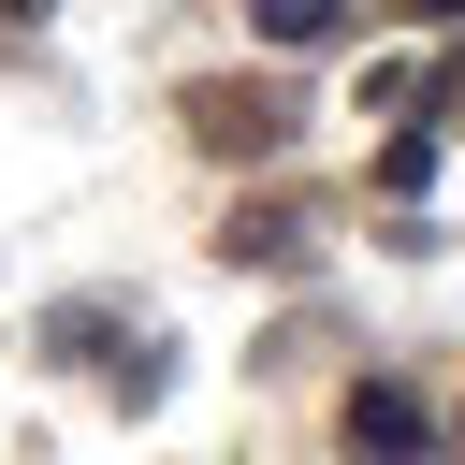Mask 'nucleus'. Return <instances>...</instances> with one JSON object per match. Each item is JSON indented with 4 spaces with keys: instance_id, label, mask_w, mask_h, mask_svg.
<instances>
[{
    "instance_id": "1",
    "label": "nucleus",
    "mask_w": 465,
    "mask_h": 465,
    "mask_svg": "<svg viewBox=\"0 0 465 465\" xmlns=\"http://www.w3.org/2000/svg\"><path fill=\"white\" fill-rule=\"evenodd\" d=\"M349 465H436V407L407 378H363L349 392Z\"/></svg>"
},
{
    "instance_id": "2",
    "label": "nucleus",
    "mask_w": 465,
    "mask_h": 465,
    "mask_svg": "<svg viewBox=\"0 0 465 465\" xmlns=\"http://www.w3.org/2000/svg\"><path fill=\"white\" fill-rule=\"evenodd\" d=\"M189 131H203L218 160H276V145H291V102H276V87H189Z\"/></svg>"
},
{
    "instance_id": "3",
    "label": "nucleus",
    "mask_w": 465,
    "mask_h": 465,
    "mask_svg": "<svg viewBox=\"0 0 465 465\" xmlns=\"http://www.w3.org/2000/svg\"><path fill=\"white\" fill-rule=\"evenodd\" d=\"M247 29H262V44H334L349 0H247Z\"/></svg>"
},
{
    "instance_id": "4",
    "label": "nucleus",
    "mask_w": 465,
    "mask_h": 465,
    "mask_svg": "<svg viewBox=\"0 0 465 465\" xmlns=\"http://www.w3.org/2000/svg\"><path fill=\"white\" fill-rule=\"evenodd\" d=\"M291 232H305V218H291V203H247V218H232V232H218V247H232V262H291Z\"/></svg>"
},
{
    "instance_id": "5",
    "label": "nucleus",
    "mask_w": 465,
    "mask_h": 465,
    "mask_svg": "<svg viewBox=\"0 0 465 465\" xmlns=\"http://www.w3.org/2000/svg\"><path fill=\"white\" fill-rule=\"evenodd\" d=\"M0 15H15V29H29V15H44V0H0Z\"/></svg>"
},
{
    "instance_id": "6",
    "label": "nucleus",
    "mask_w": 465,
    "mask_h": 465,
    "mask_svg": "<svg viewBox=\"0 0 465 465\" xmlns=\"http://www.w3.org/2000/svg\"><path fill=\"white\" fill-rule=\"evenodd\" d=\"M421 15H465V0H421Z\"/></svg>"
}]
</instances>
